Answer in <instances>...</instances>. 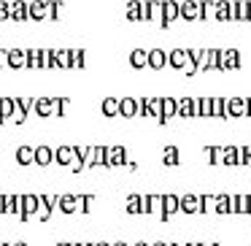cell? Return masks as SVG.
Segmentation results:
<instances>
[{"mask_svg": "<svg viewBox=\"0 0 251 246\" xmlns=\"http://www.w3.org/2000/svg\"><path fill=\"white\" fill-rule=\"evenodd\" d=\"M243 68V55L238 49H222V71H238Z\"/></svg>", "mask_w": 251, "mask_h": 246, "instance_id": "3957f363", "label": "cell"}, {"mask_svg": "<svg viewBox=\"0 0 251 246\" xmlns=\"http://www.w3.org/2000/svg\"><path fill=\"white\" fill-rule=\"evenodd\" d=\"M151 246H168V244H165V241H157V244H151Z\"/></svg>", "mask_w": 251, "mask_h": 246, "instance_id": "816d5d0a", "label": "cell"}, {"mask_svg": "<svg viewBox=\"0 0 251 246\" xmlns=\"http://www.w3.org/2000/svg\"><path fill=\"white\" fill-rule=\"evenodd\" d=\"M146 116L149 119H157L159 125H165V119H162V98H146Z\"/></svg>", "mask_w": 251, "mask_h": 246, "instance_id": "5bb4252c", "label": "cell"}, {"mask_svg": "<svg viewBox=\"0 0 251 246\" xmlns=\"http://www.w3.org/2000/svg\"><path fill=\"white\" fill-rule=\"evenodd\" d=\"M178 111V98H162V119L170 122Z\"/></svg>", "mask_w": 251, "mask_h": 246, "instance_id": "d4e9b609", "label": "cell"}, {"mask_svg": "<svg viewBox=\"0 0 251 246\" xmlns=\"http://www.w3.org/2000/svg\"><path fill=\"white\" fill-rule=\"evenodd\" d=\"M62 3L60 0H46V19H51V22H57V19L62 17Z\"/></svg>", "mask_w": 251, "mask_h": 246, "instance_id": "f546056e", "label": "cell"}, {"mask_svg": "<svg viewBox=\"0 0 251 246\" xmlns=\"http://www.w3.org/2000/svg\"><path fill=\"white\" fill-rule=\"evenodd\" d=\"M246 19H249V22H251V0H249V17H246Z\"/></svg>", "mask_w": 251, "mask_h": 246, "instance_id": "db71d44e", "label": "cell"}, {"mask_svg": "<svg viewBox=\"0 0 251 246\" xmlns=\"http://www.w3.org/2000/svg\"><path fill=\"white\" fill-rule=\"evenodd\" d=\"M213 203H216V195H200V211L202 214H211L213 211Z\"/></svg>", "mask_w": 251, "mask_h": 246, "instance_id": "f6af8a7d", "label": "cell"}, {"mask_svg": "<svg viewBox=\"0 0 251 246\" xmlns=\"http://www.w3.org/2000/svg\"><path fill=\"white\" fill-rule=\"evenodd\" d=\"M162 163L168 165V168H173V165H178V146H168L162 154Z\"/></svg>", "mask_w": 251, "mask_h": 246, "instance_id": "f35d334b", "label": "cell"}, {"mask_svg": "<svg viewBox=\"0 0 251 246\" xmlns=\"http://www.w3.org/2000/svg\"><path fill=\"white\" fill-rule=\"evenodd\" d=\"M11 246H27V244H22V241H19V244H11Z\"/></svg>", "mask_w": 251, "mask_h": 246, "instance_id": "11a10c76", "label": "cell"}, {"mask_svg": "<svg viewBox=\"0 0 251 246\" xmlns=\"http://www.w3.org/2000/svg\"><path fill=\"white\" fill-rule=\"evenodd\" d=\"M143 214H154L162 222V195H143Z\"/></svg>", "mask_w": 251, "mask_h": 246, "instance_id": "ba28073f", "label": "cell"}, {"mask_svg": "<svg viewBox=\"0 0 251 246\" xmlns=\"http://www.w3.org/2000/svg\"><path fill=\"white\" fill-rule=\"evenodd\" d=\"M127 214H143V195L127 197Z\"/></svg>", "mask_w": 251, "mask_h": 246, "instance_id": "74e56055", "label": "cell"}, {"mask_svg": "<svg viewBox=\"0 0 251 246\" xmlns=\"http://www.w3.org/2000/svg\"><path fill=\"white\" fill-rule=\"evenodd\" d=\"M186 62H189L186 49H173V52H168V68H173V71H184Z\"/></svg>", "mask_w": 251, "mask_h": 246, "instance_id": "4fadbf2b", "label": "cell"}, {"mask_svg": "<svg viewBox=\"0 0 251 246\" xmlns=\"http://www.w3.org/2000/svg\"><path fill=\"white\" fill-rule=\"evenodd\" d=\"M224 165H238V146H224Z\"/></svg>", "mask_w": 251, "mask_h": 246, "instance_id": "b9f144b4", "label": "cell"}, {"mask_svg": "<svg viewBox=\"0 0 251 246\" xmlns=\"http://www.w3.org/2000/svg\"><path fill=\"white\" fill-rule=\"evenodd\" d=\"M176 19H181L178 17V0H162V25H165V30H168Z\"/></svg>", "mask_w": 251, "mask_h": 246, "instance_id": "8992f818", "label": "cell"}, {"mask_svg": "<svg viewBox=\"0 0 251 246\" xmlns=\"http://www.w3.org/2000/svg\"><path fill=\"white\" fill-rule=\"evenodd\" d=\"M17 163L19 165H33L35 163V146H19L17 149Z\"/></svg>", "mask_w": 251, "mask_h": 246, "instance_id": "484cf974", "label": "cell"}, {"mask_svg": "<svg viewBox=\"0 0 251 246\" xmlns=\"http://www.w3.org/2000/svg\"><path fill=\"white\" fill-rule=\"evenodd\" d=\"M84 57H87L84 49H71V68H84Z\"/></svg>", "mask_w": 251, "mask_h": 246, "instance_id": "7bdbcfd3", "label": "cell"}, {"mask_svg": "<svg viewBox=\"0 0 251 246\" xmlns=\"http://www.w3.org/2000/svg\"><path fill=\"white\" fill-rule=\"evenodd\" d=\"M130 65L135 68V71H143V68H149L146 49H132V52H130Z\"/></svg>", "mask_w": 251, "mask_h": 246, "instance_id": "603a6c76", "label": "cell"}, {"mask_svg": "<svg viewBox=\"0 0 251 246\" xmlns=\"http://www.w3.org/2000/svg\"><path fill=\"white\" fill-rule=\"evenodd\" d=\"M127 163L125 146H105V168H119Z\"/></svg>", "mask_w": 251, "mask_h": 246, "instance_id": "277c9868", "label": "cell"}, {"mask_svg": "<svg viewBox=\"0 0 251 246\" xmlns=\"http://www.w3.org/2000/svg\"><path fill=\"white\" fill-rule=\"evenodd\" d=\"M0 246H3V244H0Z\"/></svg>", "mask_w": 251, "mask_h": 246, "instance_id": "003e7915", "label": "cell"}, {"mask_svg": "<svg viewBox=\"0 0 251 246\" xmlns=\"http://www.w3.org/2000/svg\"><path fill=\"white\" fill-rule=\"evenodd\" d=\"M135 246H151V244H146V241H138V244Z\"/></svg>", "mask_w": 251, "mask_h": 246, "instance_id": "f907efd6", "label": "cell"}, {"mask_svg": "<svg viewBox=\"0 0 251 246\" xmlns=\"http://www.w3.org/2000/svg\"><path fill=\"white\" fill-rule=\"evenodd\" d=\"M8 19H11V3L0 0V22H8Z\"/></svg>", "mask_w": 251, "mask_h": 246, "instance_id": "7dc6e473", "label": "cell"}, {"mask_svg": "<svg viewBox=\"0 0 251 246\" xmlns=\"http://www.w3.org/2000/svg\"><path fill=\"white\" fill-rule=\"evenodd\" d=\"M103 116H108V119L119 116V98H105L103 100Z\"/></svg>", "mask_w": 251, "mask_h": 246, "instance_id": "1f68e13d", "label": "cell"}, {"mask_svg": "<svg viewBox=\"0 0 251 246\" xmlns=\"http://www.w3.org/2000/svg\"><path fill=\"white\" fill-rule=\"evenodd\" d=\"M211 116V98H192V119H208Z\"/></svg>", "mask_w": 251, "mask_h": 246, "instance_id": "52a82bcc", "label": "cell"}, {"mask_svg": "<svg viewBox=\"0 0 251 246\" xmlns=\"http://www.w3.org/2000/svg\"><path fill=\"white\" fill-rule=\"evenodd\" d=\"M57 208H60L62 214H78L81 211L78 195H57Z\"/></svg>", "mask_w": 251, "mask_h": 246, "instance_id": "5b68a950", "label": "cell"}, {"mask_svg": "<svg viewBox=\"0 0 251 246\" xmlns=\"http://www.w3.org/2000/svg\"><path fill=\"white\" fill-rule=\"evenodd\" d=\"M227 116L229 119L249 116V98H227Z\"/></svg>", "mask_w": 251, "mask_h": 246, "instance_id": "7a4b0ae2", "label": "cell"}, {"mask_svg": "<svg viewBox=\"0 0 251 246\" xmlns=\"http://www.w3.org/2000/svg\"><path fill=\"white\" fill-rule=\"evenodd\" d=\"M208 163L224 165V146H208Z\"/></svg>", "mask_w": 251, "mask_h": 246, "instance_id": "8d00e7d4", "label": "cell"}, {"mask_svg": "<svg viewBox=\"0 0 251 246\" xmlns=\"http://www.w3.org/2000/svg\"><path fill=\"white\" fill-rule=\"evenodd\" d=\"M57 246H68V244H65V241H62V244H57Z\"/></svg>", "mask_w": 251, "mask_h": 246, "instance_id": "91938a15", "label": "cell"}, {"mask_svg": "<svg viewBox=\"0 0 251 246\" xmlns=\"http://www.w3.org/2000/svg\"><path fill=\"white\" fill-rule=\"evenodd\" d=\"M200 19H213V0H200Z\"/></svg>", "mask_w": 251, "mask_h": 246, "instance_id": "ee69618b", "label": "cell"}, {"mask_svg": "<svg viewBox=\"0 0 251 246\" xmlns=\"http://www.w3.org/2000/svg\"><path fill=\"white\" fill-rule=\"evenodd\" d=\"M14 114V98H0V125H6Z\"/></svg>", "mask_w": 251, "mask_h": 246, "instance_id": "f1b7e54d", "label": "cell"}, {"mask_svg": "<svg viewBox=\"0 0 251 246\" xmlns=\"http://www.w3.org/2000/svg\"><path fill=\"white\" fill-rule=\"evenodd\" d=\"M89 168H105V146H92V154H89Z\"/></svg>", "mask_w": 251, "mask_h": 246, "instance_id": "4316f807", "label": "cell"}, {"mask_svg": "<svg viewBox=\"0 0 251 246\" xmlns=\"http://www.w3.org/2000/svg\"><path fill=\"white\" fill-rule=\"evenodd\" d=\"M249 160H251V146H249Z\"/></svg>", "mask_w": 251, "mask_h": 246, "instance_id": "6125c7cd", "label": "cell"}, {"mask_svg": "<svg viewBox=\"0 0 251 246\" xmlns=\"http://www.w3.org/2000/svg\"><path fill=\"white\" fill-rule=\"evenodd\" d=\"M111 246H130V244H125V241H116V244H111Z\"/></svg>", "mask_w": 251, "mask_h": 246, "instance_id": "681fc988", "label": "cell"}, {"mask_svg": "<svg viewBox=\"0 0 251 246\" xmlns=\"http://www.w3.org/2000/svg\"><path fill=\"white\" fill-rule=\"evenodd\" d=\"M249 116H251V98H249Z\"/></svg>", "mask_w": 251, "mask_h": 246, "instance_id": "9f6ffc18", "label": "cell"}, {"mask_svg": "<svg viewBox=\"0 0 251 246\" xmlns=\"http://www.w3.org/2000/svg\"><path fill=\"white\" fill-rule=\"evenodd\" d=\"M3 246H11V244H3Z\"/></svg>", "mask_w": 251, "mask_h": 246, "instance_id": "03108f58", "label": "cell"}, {"mask_svg": "<svg viewBox=\"0 0 251 246\" xmlns=\"http://www.w3.org/2000/svg\"><path fill=\"white\" fill-rule=\"evenodd\" d=\"M68 246H78V244H68Z\"/></svg>", "mask_w": 251, "mask_h": 246, "instance_id": "be15d7a7", "label": "cell"}, {"mask_svg": "<svg viewBox=\"0 0 251 246\" xmlns=\"http://www.w3.org/2000/svg\"><path fill=\"white\" fill-rule=\"evenodd\" d=\"M8 68V49H0V71Z\"/></svg>", "mask_w": 251, "mask_h": 246, "instance_id": "c3c4849f", "label": "cell"}, {"mask_svg": "<svg viewBox=\"0 0 251 246\" xmlns=\"http://www.w3.org/2000/svg\"><path fill=\"white\" fill-rule=\"evenodd\" d=\"M213 19L229 22V0H213Z\"/></svg>", "mask_w": 251, "mask_h": 246, "instance_id": "d6986e66", "label": "cell"}, {"mask_svg": "<svg viewBox=\"0 0 251 246\" xmlns=\"http://www.w3.org/2000/svg\"><path fill=\"white\" fill-rule=\"evenodd\" d=\"M178 208L184 214H197L200 211V197L197 195H184V197H178Z\"/></svg>", "mask_w": 251, "mask_h": 246, "instance_id": "ac0fdd59", "label": "cell"}, {"mask_svg": "<svg viewBox=\"0 0 251 246\" xmlns=\"http://www.w3.org/2000/svg\"><path fill=\"white\" fill-rule=\"evenodd\" d=\"M213 211H216V214H229V195H216Z\"/></svg>", "mask_w": 251, "mask_h": 246, "instance_id": "60d3db41", "label": "cell"}, {"mask_svg": "<svg viewBox=\"0 0 251 246\" xmlns=\"http://www.w3.org/2000/svg\"><path fill=\"white\" fill-rule=\"evenodd\" d=\"M38 203L54 211V208H57V195H38Z\"/></svg>", "mask_w": 251, "mask_h": 246, "instance_id": "bcb514c9", "label": "cell"}, {"mask_svg": "<svg viewBox=\"0 0 251 246\" xmlns=\"http://www.w3.org/2000/svg\"><path fill=\"white\" fill-rule=\"evenodd\" d=\"M178 17L186 19V22L200 19V6H197V0H184V3H178Z\"/></svg>", "mask_w": 251, "mask_h": 246, "instance_id": "30bf717a", "label": "cell"}, {"mask_svg": "<svg viewBox=\"0 0 251 246\" xmlns=\"http://www.w3.org/2000/svg\"><path fill=\"white\" fill-rule=\"evenodd\" d=\"M168 246H184V244H168Z\"/></svg>", "mask_w": 251, "mask_h": 246, "instance_id": "680465c9", "label": "cell"}, {"mask_svg": "<svg viewBox=\"0 0 251 246\" xmlns=\"http://www.w3.org/2000/svg\"><path fill=\"white\" fill-rule=\"evenodd\" d=\"M211 116H216V119H229L227 116V98H211Z\"/></svg>", "mask_w": 251, "mask_h": 246, "instance_id": "44dd1931", "label": "cell"}, {"mask_svg": "<svg viewBox=\"0 0 251 246\" xmlns=\"http://www.w3.org/2000/svg\"><path fill=\"white\" fill-rule=\"evenodd\" d=\"M119 116H125V119L135 116V98H119Z\"/></svg>", "mask_w": 251, "mask_h": 246, "instance_id": "83f0119b", "label": "cell"}, {"mask_svg": "<svg viewBox=\"0 0 251 246\" xmlns=\"http://www.w3.org/2000/svg\"><path fill=\"white\" fill-rule=\"evenodd\" d=\"M27 68L38 71L41 68V49H27Z\"/></svg>", "mask_w": 251, "mask_h": 246, "instance_id": "ab89813d", "label": "cell"}, {"mask_svg": "<svg viewBox=\"0 0 251 246\" xmlns=\"http://www.w3.org/2000/svg\"><path fill=\"white\" fill-rule=\"evenodd\" d=\"M33 111L41 119H49L51 116V98H35L33 100Z\"/></svg>", "mask_w": 251, "mask_h": 246, "instance_id": "ffe728a7", "label": "cell"}, {"mask_svg": "<svg viewBox=\"0 0 251 246\" xmlns=\"http://www.w3.org/2000/svg\"><path fill=\"white\" fill-rule=\"evenodd\" d=\"M184 246H197V244H184Z\"/></svg>", "mask_w": 251, "mask_h": 246, "instance_id": "94428289", "label": "cell"}, {"mask_svg": "<svg viewBox=\"0 0 251 246\" xmlns=\"http://www.w3.org/2000/svg\"><path fill=\"white\" fill-rule=\"evenodd\" d=\"M89 246H111V244H103V241H100V244H89Z\"/></svg>", "mask_w": 251, "mask_h": 246, "instance_id": "f5cc1de1", "label": "cell"}, {"mask_svg": "<svg viewBox=\"0 0 251 246\" xmlns=\"http://www.w3.org/2000/svg\"><path fill=\"white\" fill-rule=\"evenodd\" d=\"M127 19L130 22H143V0H130L127 3Z\"/></svg>", "mask_w": 251, "mask_h": 246, "instance_id": "7402d4cb", "label": "cell"}, {"mask_svg": "<svg viewBox=\"0 0 251 246\" xmlns=\"http://www.w3.org/2000/svg\"><path fill=\"white\" fill-rule=\"evenodd\" d=\"M229 214H249V195H229Z\"/></svg>", "mask_w": 251, "mask_h": 246, "instance_id": "e0dca14e", "label": "cell"}, {"mask_svg": "<svg viewBox=\"0 0 251 246\" xmlns=\"http://www.w3.org/2000/svg\"><path fill=\"white\" fill-rule=\"evenodd\" d=\"M0 214H17V195H0Z\"/></svg>", "mask_w": 251, "mask_h": 246, "instance_id": "4dcf8cb0", "label": "cell"}, {"mask_svg": "<svg viewBox=\"0 0 251 246\" xmlns=\"http://www.w3.org/2000/svg\"><path fill=\"white\" fill-rule=\"evenodd\" d=\"M208 71H222V49H208Z\"/></svg>", "mask_w": 251, "mask_h": 246, "instance_id": "e575fe53", "label": "cell"}, {"mask_svg": "<svg viewBox=\"0 0 251 246\" xmlns=\"http://www.w3.org/2000/svg\"><path fill=\"white\" fill-rule=\"evenodd\" d=\"M54 60H57V68L71 71V49H54Z\"/></svg>", "mask_w": 251, "mask_h": 246, "instance_id": "836d02e7", "label": "cell"}, {"mask_svg": "<svg viewBox=\"0 0 251 246\" xmlns=\"http://www.w3.org/2000/svg\"><path fill=\"white\" fill-rule=\"evenodd\" d=\"M143 19L154 22L159 30H165L162 25V0H143Z\"/></svg>", "mask_w": 251, "mask_h": 246, "instance_id": "6da1fadb", "label": "cell"}, {"mask_svg": "<svg viewBox=\"0 0 251 246\" xmlns=\"http://www.w3.org/2000/svg\"><path fill=\"white\" fill-rule=\"evenodd\" d=\"M41 68H44V71H54L57 68L54 49H41Z\"/></svg>", "mask_w": 251, "mask_h": 246, "instance_id": "d6a6232c", "label": "cell"}, {"mask_svg": "<svg viewBox=\"0 0 251 246\" xmlns=\"http://www.w3.org/2000/svg\"><path fill=\"white\" fill-rule=\"evenodd\" d=\"M78 246H89V244H78Z\"/></svg>", "mask_w": 251, "mask_h": 246, "instance_id": "e7e4bbea", "label": "cell"}, {"mask_svg": "<svg viewBox=\"0 0 251 246\" xmlns=\"http://www.w3.org/2000/svg\"><path fill=\"white\" fill-rule=\"evenodd\" d=\"M27 17L33 19V22H44L46 19V0H33V3H27Z\"/></svg>", "mask_w": 251, "mask_h": 246, "instance_id": "9a60e30c", "label": "cell"}, {"mask_svg": "<svg viewBox=\"0 0 251 246\" xmlns=\"http://www.w3.org/2000/svg\"><path fill=\"white\" fill-rule=\"evenodd\" d=\"M146 57H149V68L151 71H165L168 68V52L165 49H149Z\"/></svg>", "mask_w": 251, "mask_h": 246, "instance_id": "9c48e42d", "label": "cell"}, {"mask_svg": "<svg viewBox=\"0 0 251 246\" xmlns=\"http://www.w3.org/2000/svg\"><path fill=\"white\" fill-rule=\"evenodd\" d=\"M178 211V195H162V222H170Z\"/></svg>", "mask_w": 251, "mask_h": 246, "instance_id": "8fae6325", "label": "cell"}, {"mask_svg": "<svg viewBox=\"0 0 251 246\" xmlns=\"http://www.w3.org/2000/svg\"><path fill=\"white\" fill-rule=\"evenodd\" d=\"M176 116L192 119V98H178V111H176Z\"/></svg>", "mask_w": 251, "mask_h": 246, "instance_id": "d590c367", "label": "cell"}, {"mask_svg": "<svg viewBox=\"0 0 251 246\" xmlns=\"http://www.w3.org/2000/svg\"><path fill=\"white\" fill-rule=\"evenodd\" d=\"M8 68H14V71L27 68V52L25 49H8Z\"/></svg>", "mask_w": 251, "mask_h": 246, "instance_id": "2e32d148", "label": "cell"}, {"mask_svg": "<svg viewBox=\"0 0 251 246\" xmlns=\"http://www.w3.org/2000/svg\"><path fill=\"white\" fill-rule=\"evenodd\" d=\"M11 19H17V22H27V3L25 0H14L11 3Z\"/></svg>", "mask_w": 251, "mask_h": 246, "instance_id": "cb8c5ba5", "label": "cell"}, {"mask_svg": "<svg viewBox=\"0 0 251 246\" xmlns=\"http://www.w3.org/2000/svg\"><path fill=\"white\" fill-rule=\"evenodd\" d=\"M249 214H251V195H249Z\"/></svg>", "mask_w": 251, "mask_h": 246, "instance_id": "6f0895ef", "label": "cell"}, {"mask_svg": "<svg viewBox=\"0 0 251 246\" xmlns=\"http://www.w3.org/2000/svg\"><path fill=\"white\" fill-rule=\"evenodd\" d=\"M51 163H54V149H51L49 143H41V146H35V163H33V165L49 168Z\"/></svg>", "mask_w": 251, "mask_h": 246, "instance_id": "7c38bea8", "label": "cell"}]
</instances>
